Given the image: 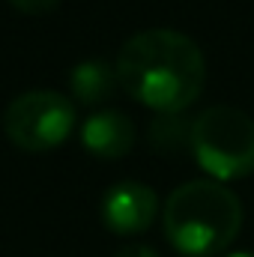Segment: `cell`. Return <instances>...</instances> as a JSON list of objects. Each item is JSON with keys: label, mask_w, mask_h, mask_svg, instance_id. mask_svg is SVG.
<instances>
[{"label": "cell", "mask_w": 254, "mask_h": 257, "mask_svg": "<svg viewBox=\"0 0 254 257\" xmlns=\"http://www.w3.org/2000/svg\"><path fill=\"white\" fill-rule=\"evenodd\" d=\"M114 257H159L150 245H126V248H120Z\"/></svg>", "instance_id": "cell-10"}, {"label": "cell", "mask_w": 254, "mask_h": 257, "mask_svg": "<svg viewBox=\"0 0 254 257\" xmlns=\"http://www.w3.org/2000/svg\"><path fill=\"white\" fill-rule=\"evenodd\" d=\"M242 200L218 180H189L168 194L162 224L168 242L186 257L227 251L242 230Z\"/></svg>", "instance_id": "cell-2"}, {"label": "cell", "mask_w": 254, "mask_h": 257, "mask_svg": "<svg viewBox=\"0 0 254 257\" xmlns=\"http://www.w3.org/2000/svg\"><path fill=\"white\" fill-rule=\"evenodd\" d=\"M159 215V197L144 183H117L102 197V221L117 236H138L144 233Z\"/></svg>", "instance_id": "cell-5"}, {"label": "cell", "mask_w": 254, "mask_h": 257, "mask_svg": "<svg viewBox=\"0 0 254 257\" xmlns=\"http://www.w3.org/2000/svg\"><path fill=\"white\" fill-rule=\"evenodd\" d=\"M227 257H254L251 251H236V254H227Z\"/></svg>", "instance_id": "cell-11"}, {"label": "cell", "mask_w": 254, "mask_h": 257, "mask_svg": "<svg viewBox=\"0 0 254 257\" xmlns=\"http://www.w3.org/2000/svg\"><path fill=\"white\" fill-rule=\"evenodd\" d=\"M191 153L212 180H242L254 174V120L233 108H206L191 123Z\"/></svg>", "instance_id": "cell-3"}, {"label": "cell", "mask_w": 254, "mask_h": 257, "mask_svg": "<svg viewBox=\"0 0 254 257\" xmlns=\"http://www.w3.org/2000/svg\"><path fill=\"white\" fill-rule=\"evenodd\" d=\"M69 87L81 105H102L120 87V75L117 66H111L108 60H84L72 69Z\"/></svg>", "instance_id": "cell-7"}, {"label": "cell", "mask_w": 254, "mask_h": 257, "mask_svg": "<svg viewBox=\"0 0 254 257\" xmlns=\"http://www.w3.org/2000/svg\"><path fill=\"white\" fill-rule=\"evenodd\" d=\"M9 3L24 15H42V12H51L60 0H9Z\"/></svg>", "instance_id": "cell-9"}, {"label": "cell", "mask_w": 254, "mask_h": 257, "mask_svg": "<svg viewBox=\"0 0 254 257\" xmlns=\"http://www.w3.org/2000/svg\"><path fill=\"white\" fill-rule=\"evenodd\" d=\"M75 128V105L57 90H27L3 111L6 138L27 153L60 147Z\"/></svg>", "instance_id": "cell-4"}, {"label": "cell", "mask_w": 254, "mask_h": 257, "mask_svg": "<svg viewBox=\"0 0 254 257\" xmlns=\"http://www.w3.org/2000/svg\"><path fill=\"white\" fill-rule=\"evenodd\" d=\"M191 123L183 114H156V120L150 126L153 147L162 153H177L183 147H191Z\"/></svg>", "instance_id": "cell-8"}, {"label": "cell", "mask_w": 254, "mask_h": 257, "mask_svg": "<svg viewBox=\"0 0 254 257\" xmlns=\"http://www.w3.org/2000/svg\"><path fill=\"white\" fill-rule=\"evenodd\" d=\"M114 66L120 87L156 114H183L200 99L206 84V60L200 45L168 27L129 36Z\"/></svg>", "instance_id": "cell-1"}, {"label": "cell", "mask_w": 254, "mask_h": 257, "mask_svg": "<svg viewBox=\"0 0 254 257\" xmlns=\"http://www.w3.org/2000/svg\"><path fill=\"white\" fill-rule=\"evenodd\" d=\"M81 144L99 159H123L135 147V123L123 111H99L81 126Z\"/></svg>", "instance_id": "cell-6"}]
</instances>
